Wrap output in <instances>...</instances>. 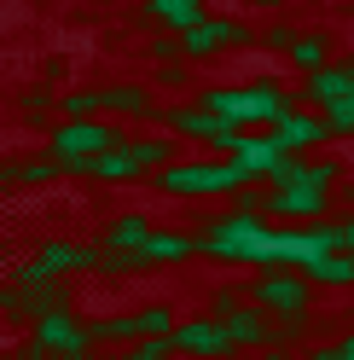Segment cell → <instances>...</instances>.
<instances>
[{
	"instance_id": "5b68a950",
	"label": "cell",
	"mask_w": 354,
	"mask_h": 360,
	"mask_svg": "<svg viewBox=\"0 0 354 360\" xmlns=\"http://www.w3.org/2000/svg\"><path fill=\"white\" fill-rule=\"evenodd\" d=\"M227 151H232V163L244 169V180H256V174H268V180H273V174H279V169L296 157L291 146L279 140V134H238V140H232Z\"/></svg>"
},
{
	"instance_id": "ba28073f",
	"label": "cell",
	"mask_w": 354,
	"mask_h": 360,
	"mask_svg": "<svg viewBox=\"0 0 354 360\" xmlns=\"http://www.w3.org/2000/svg\"><path fill=\"white\" fill-rule=\"evenodd\" d=\"M348 94H354V58H337V64H325V70L308 76V99H314L320 110L337 105V99H348Z\"/></svg>"
},
{
	"instance_id": "8992f818",
	"label": "cell",
	"mask_w": 354,
	"mask_h": 360,
	"mask_svg": "<svg viewBox=\"0 0 354 360\" xmlns=\"http://www.w3.org/2000/svg\"><path fill=\"white\" fill-rule=\"evenodd\" d=\"M169 128L186 134V140H215V146H232L238 134H244V128H232L227 117H215L204 99H197V105H174V110H169Z\"/></svg>"
},
{
	"instance_id": "4fadbf2b",
	"label": "cell",
	"mask_w": 354,
	"mask_h": 360,
	"mask_svg": "<svg viewBox=\"0 0 354 360\" xmlns=\"http://www.w3.org/2000/svg\"><path fill=\"white\" fill-rule=\"evenodd\" d=\"M99 110H105V117H151V94H145V87H105Z\"/></svg>"
},
{
	"instance_id": "d6986e66",
	"label": "cell",
	"mask_w": 354,
	"mask_h": 360,
	"mask_svg": "<svg viewBox=\"0 0 354 360\" xmlns=\"http://www.w3.org/2000/svg\"><path fill=\"white\" fill-rule=\"evenodd\" d=\"M244 6H284V0H244Z\"/></svg>"
},
{
	"instance_id": "7a4b0ae2",
	"label": "cell",
	"mask_w": 354,
	"mask_h": 360,
	"mask_svg": "<svg viewBox=\"0 0 354 360\" xmlns=\"http://www.w3.org/2000/svg\"><path fill=\"white\" fill-rule=\"evenodd\" d=\"M117 146H128L110 122H99V117H70L58 134H53V163L58 169H81L87 157H99V151H117Z\"/></svg>"
},
{
	"instance_id": "6da1fadb",
	"label": "cell",
	"mask_w": 354,
	"mask_h": 360,
	"mask_svg": "<svg viewBox=\"0 0 354 360\" xmlns=\"http://www.w3.org/2000/svg\"><path fill=\"white\" fill-rule=\"evenodd\" d=\"M215 117H227L232 128H250V122H279L284 110H296L291 94H284L279 82H250V87H209V94H197Z\"/></svg>"
},
{
	"instance_id": "52a82bcc",
	"label": "cell",
	"mask_w": 354,
	"mask_h": 360,
	"mask_svg": "<svg viewBox=\"0 0 354 360\" xmlns=\"http://www.w3.org/2000/svg\"><path fill=\"white\" fill-rule=\"evenodd\" d=\"M204 6L209 0H140V18L145 24H163L169 35H186V30H197L209 18Z\"/></svg>"
},
{
	"instance_id": "277c9868",
	"label": "cell",
	"mask_w": 354,
	"mask_h": 360,
	"mask_svg": "<svg viewBox=\"0 0 354 360\" xmlns=\"http://www.w3.org/2000/svg\"><path fill=\"white\" fill-rule=\"evenodd\" d=\"M256 30L250 24H238V18H204L197 30H186L181 35V47H186V58H221L227 47H256Z\"/></svg>"
},
{
	"instance_id": "5bb4252c",
	"label": "cell",
	"mask_w": 354,
	"mask_h": 360,
	"mask_svg": "<svg viewBox=\"0 0 354 360\" xmlns=\"http://www.w3.org/2000/svg\"><path fill=\"white\" fill-rule=\"evenodd\" d=\"M145 238H151V221H145V215H122L117 227L105 233V250H122V256H134Z\"/></svg>"
},
{
	"instance_id": "7c38bea8",
	"label": "cell",
	"mask_w": 354,
	"mask_h": 360,
	"mask_svg": "<svg viewBox=\"0 0 354 360\" xmlns=\"http://www.w3.org/2000/svg\"><path fill=\"white\" fill-rule=\"evenodd\" d=\"M174 349H192V354H227V349H232V331H227V326H181V331H174Z\"/></svg>"
},
{
	"instance_id": "30bf717a",
	"label": "cell",
	"mask_w": 354,
	"mask_h": 360,
	"mask_svg": "<svg viewBox=\"0 0 354 360\" xmlns=\"http://www.w3.org/2000/svg\"><path fill=\"white\" fill-rule=\"evenodd\" d=\"M273 134H279V140L291 146V151H302V146H325V140H331V122H325V110H320V117H302V110H284V117L273 122Z\"/></svg>"
},
{
	"instance_id": "2e32d148",
	"label": "cell",
	"mask_w": 354,
	"mask_h": 360,
	"mask_svg": "<svg viewBox=\"0 0 354 360\" xmlns=\"http://www.w3.org/2000/svg\"><path fill=\"white\" fill-rule=\"evenodd\" d=\"M291 64H296V70H308V76H314V70H325V64H331V41H325V35H296Z\"/></svg>"
},
{
	"instance_id": "8fae6325",
	"label": "cell",
	"mask_w": 354,
	"mask_h": 360,
	"mask_svg": "<svg viewBox=\"0 0 354 360\" xmlns=\"http://www.w3.org/2000/svg\"><path fill=\"white\" fill-rule=\"evenodd\" d=\"M268 210L284 215V221H308V215H320V210H325V186H273Z\"/></svg>"
},
{
	"instance_id": "e0dca14e",
	"label": "cell",
	"mask_w": 354,
	"mask_h": 360,
	"mask_svg": "<svg viewBox=\"0 0 354 360\" xmlns=\"http://www.w3.org/2000/svg\"><path fill=\"white\" fill-rule=\"evenodd\" d=\"M325 122H331V134H348L354 140V94L337 99V105H325Z\"/></svg>"
},
{
	"instance_id": "ac0fdd59",
	"label": "cell",
	"mask_w": 354,
	"mask_h": 360,
	"mask_svg": "<svg viewBox=\"0 0 354 360\" xmlns=\"http://www.w3.org/2000/svg\"><path fill=\"white\" fill-rule=\"evenodd\" d=\"M261 47H273V53H291V47H296V30L279 18V24H268V30H261Z\"/></svg>"
},
{
	"instance_id": "9c48e42d",
	"label": "cell",
	"mask_w": 354,
	"mask_h": 360,
	"mask_svg": "<svg viewBox=\"0 0 354 360\" xmlns=\"http://www.w3.org/2000/svg\"><path fill=\"white\" fill-rule=\"evenodd\" d=\"M256 302H268L273 314H302L308 308V285L296 274H268V279L256 285Z\"/></svg>"
},
{
	"instance_id": "3957f363",
	"label": "cell",
	"mask_w": 354,
	"mask_h": 360,
	"mask_svg": "<svg viewBox=\"0 0 354 360\" xmlns=\"http://www.w3.org/2000/svg\"><path fill=\"white\" fill-rule=\"evenodd\" d=\"M157 186L174 198H204V192H244V169L238 163H181V169H163Z\"/></svg>"
},
{
	"instance_id": "9a60e30c",
	"label": "cell",
	"mask_w": 354,
	"mask_h": 360,
	"mask_svg": "<svg viewBox=\"0 0 354 360\" xmlns=\"http://www.w3.org/2000/svg\"><path fill=\"white\" fill-rule=\"evenodd\" d=\"M81 343L87 337L64 320V314H47V320H41V349H58V354H81Z\"/></svg>"
}]
</instances>
